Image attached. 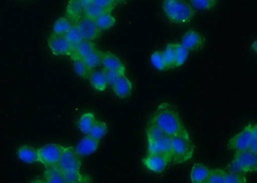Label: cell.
<instances>
[{
  "instance_id": "6da1fadb",
  "label": "cell",
  "mask_w": 257,
  "mask_h": 183,
  "mask_svg": "<svg viewBox=\"0 0 257 183\" xmlns=\"http://www.w3.org/2000/svg\"><path fill=\"white\" fill-rule=\"evenodd\" d=\"M149 122L157 125L167 136L173 137L186 129L180 114L167 102L161 104L151 116Z\"/></svg>"
},
{
  "instance_id": "7a4b0ae2",
  "label": "cell",
  "mask_w": 257,
  "mask_h": 183,
  "mask_svg": "<svg viewBox=\"0 0 257 183\" xmlns=\"http://www.w3.org/2000/svg\"><path fill=\"white\" fill-rule=\"evenodd\" d=\"M165 16L174 24H189L196 15L194 8L186 0H164Z\"/></svg>"
},
{
  "instance_id": "3957f363",
  "label": "cell",
  "mask_w": 257,
  "mask_h": 183,
  "mask_svg": "<svg viewBox=\"0 0 257 183\" xmlns=\"http://www.w3.org/2000/svg\"><path fill=\"white\" fill-rule=\"evenodd\" d=\"M194 152V146L187 129L172 137L171 163L182 164L189 161Z\"/></svg>"
},
{
  "instance_id": "277c9868",
  "label": "cell",
  "mask_w": 257,
  "mask_h": 183,
  "mask_svg": "<svg viewBox=\"0 0 257 183\" xmlns=\"http://www.w3.org/2000/svg\"><path fill=\"white\" fill-rule=\"evenodd\" d=\"M257 153L249 150L238 151L236 152L231 166L234 172L248 173L254 172L257 170Z\"/></svg>"
},
{
  "instance_id": "5b68a950",
  "label": "cell",
  "mask_w": 257,
  "mask_h": 183,
  "mask_svg": "<svg viewBox=\"0 0 257 183\" xmlns=\"http://www.w3.org/2000/svg\"><path fill=\"white\" fill-rule=\"evenodd\" d=\"M256 136V125L249 123L229 141L228 147L235 152L247 150L254 137Z\"/></svg>"
},
{
  "instance_id": "8992f818",
  "label": "cell",
  "mask_w": 257,
  "mask_h": 183,
  "mask_svg": "<svg viewBox=\"0 0 257 183\" xmlns=\"http://www.w3.org/2000/svg\"><path fill=\"white\" fill-rule=\"evenodd\" d=\"M65 146L56 143H50L38 149L39 162L46 168L56 166L62 154L66 149Z\"/></svg>"
},
{
  "instance_id": "52a82bcc",
  "label": "cell",
  "mask_w": 257,
  "mask_h": 183,
  "mask_svg": "<svg viewBox=\"0 0 257 183\" xmlns=\"http://www.w3.org/2000/svg\"><path fill=\"white\" fill-rule=\"evenodd\" d=\"M81 166V158L73 147L66 148L56 165L63 173L79 170Z\"/></svg>"
},
{
  "instance_id": "ba28073f",
  "label": "cell",
  "mask_w": 257,
  "mask_h": 183,
  "mask_svg": "<svg viewBox=\"0 0 257 183\" xmlns=\"http://www.w3.org/2000/svg\"><path fill=\"white\" fill-rule=\"evenodd\" d=\"M48 45L52 54L54 56H72L73 52V47L65 36L52 33L48 37Z\"/></svg>"
},
{
  "instance_id": "9c48e42d",
  "label": "cell",
  "mask_w": 257,
  "mask_h": 183,
  "mask_svg": "<svg viewBox=\"0 0 257 183\" xmlns=\"http://www.w3.org/2000/svg\"><path fill=\"white\" fill-rule=\"evenodd\" d=\"M75 24L84 40L93 41L102 36V31L96 26L95 20L84 16Z\"/></svg>"
},
{
  "instance_id": "30bf717a",
  "label": "cell",
  "mask_w": 257,
  "mask_h": 183,
  "mask_svg": "<svg viewBox=\"0 0 257 183\" xmlns=\"http://www.w3.org/2000/svg\"><path fill=\"white\" fill-rule=\"evenodd\" d=\"M142 163L149 170L155 173H162L171 163V161L167 155L148 153V155L142 159Z\"/></svg>"
},
{
  "instance_id": "8fae6325",
  "label": "cell",
  "mask_w": 257,
  "mask_h": 183,
  "mask_svg": "<svg viewBox=\"0 0 257 183\" xmlns=\"http://www.w3.org/2000/svg\"><path fill=\"white\" fill-rule=\"evenodd\" d=\"M205 41V37L199 32L190 29L183 35L181 44L189 52H194L203 49Z\"/></svg>"
},
{
  "instance_id": "7c38bea8",
  "label": "cell",
  "mask_w": 257,
  "mask_h": 183,
  "mask_svg": "<svg viewBox=\"0 0 257 183\" xmlns=\"http://www.w3.org/2000/svg\"><path fill=\"white\" fill-rule=\"evenodd\" d=\"M99 142V141L96 140L88 134L84 137L78 143L76 147L74 148L75 152L80 157L92 154L98 149Z\"/></svg>"
},
{
  "instance_id": "4fadbf2b",
  "label": "cell",
  "mask_w": 257,
  "mask_h": 183,
  "mask_svg": "<svg viewBox=\"0 0 257 183\" xmlns=\"http://www.w3.org/2000/svg\"><path fill=\"white\" fill-rule=\"evenodd\" d=\"M172 137L165 135L156 142L148 145V153L167 155L171 161Z\"/></svg>"
},
{
  "instance_id": "5bb4252c",
  "label": "cell",
  "mask_w": 257,
  "mask_h": 183,
  "mask_svg": "<svg viewBox=\"0 0 257 183\" xmlns=\"http://www.w3.org/2000/svg\"><path fill=\"white\" fill-rule=\"evenodd\" d=\"M132 90V82L125 75L119 78L118 81L112 86V91L114 95L120 99H125L130 97Z\"/></svg>"
},
{
  "instance_id": "9a60e30c",
  "label": "cell",
  "mask_w": 257,
  "mask_h": 183,
  "mask_svg": "<svg viewBox=\"0 0 257 183\" xmlns=\"http://www.w3.org/2000/svg\"><path fill=\"white\" fill-rule=\"evenodd\" d=\"M101 64L107 69L125 72V66L118 57L111 52L101 51Z\"/></svg>"
},
{
  "instance_id": "2e32d148",
  "label": "cell",
  "mask_w": 257,
  "mask_h": 183,
  "mask_svg": "<svg viewBox=\"0 0 257 183\" xmlns=\"http://www.w3.org/2000/svg\"><path fill=\"white\" fill-rule=\"evenodd\" d=\"M16 154L18 158L25 163L33 164L39 162L38 149H36L33 146H21L18 148Z\"/></svg>"
},
{
  "instance_id": "e0dca14e",
  "label": "cell",
  "mask_w": 257,
  "mask_h": 183,
  "mask_svg": "<svg viewBox=\"0 0 257 183\" xmlns=\"http://www.w3.org/2000/svg\"><path fill=\"white\" fill-rule=\"evenodd\" d=\"M84 8L81 0H70L66 8V15L68 19L75 24L84 17Z\"/></svg>"
},
{
  "instance_id": "ac0fdd59",
  "label": "cell",
  "mask_w": 257,
  "mask_h": 183,
  "mask_svg": "<svg viewBox=\"0 0 257 183\" xmlns=\"http://www.w3.org/2000/svg\"><path fill=\"white\" fill-rule=\"evenodd\" d=\"M96 49V44L93 41L82 40L73 49V52L71 58L73 59H82L88 56Z\"/></svg>"
},
{
  "instance_id": "d6986e66",
  "label": "cell",
  "mask_w": 257,
  "mask_h": 183,
  "mask_svg": "<svg viewBox=\"0 0 257 183\" xmlns=\"http://www.w3.org/2000/svg\"><path fill=\"white\" fill-rule=\"evenodd\" d=\"M210 169L200 163H194L192 166L190 179L193 183H206Z\"/></svg>"
},
{
  "instance_id": "ffe728a7",
  "label": "cell",
  "mask_w": 257,
  "mask_h": 183,
  "mask_svg": "<svg viewBox=\"0 0 257 183\" xmlns=\"http://www.w3.org/2000/svg\"><path fill=\"white\" fill-rule=\"evenodd\" d=\"M43 182L65 183L64 173L56 166L48 167L43 177Z\"/></svg>"
},
{
  "instance_id": "44dd1931",
  "label": "cell",
  "mask_w": 257,
  "mask_h": 183,
  "mask_svg": "<svg viewBox=\"0 0 257 183\" xmlns=\"http://www.w3.org/2000/svg\"><path fill=\"white\" fill-rule=\"evenodd\" d=\"M96 120L95 114L91 112H86L82 114L78 120V128L82 133L88 135Z\"/></svg>"
},
{
  "instance_id": "7402d4cb",
  "label": "cell",
  "mask_w": 257,
  "mask_h": 183,
  "mask_svg": "<svg viewBox=\"0 0 257 183\" xmlns=\"http://www.w3.org/2000/svg\"><path fill=\"white\" fill-rule=\"evenodd\" d=\"M107 132H108V126L107 123L102 121L96 120L88 135L100 141L106 135Z\"/></svg>"
},
{
  "instance_id": "603a6c76",
  "label": "cell",
  "mask_w": 257,
  "mask_h": 183,
  "mask_svg": "<svg viewBox=\"0 0 257 183\" xmlns=\"http://www.w3.org/2000/svg\"><path fill=\"white\" fill-rule=\"evenodd\" d=\"M96 26L101 31H105L113 27L116 24L115 18L110 12L103 13L95 20Z\"/></svg>"
},
{
  "instance_id": "cb8c5ba5",
  "label": "cell",
  "mask_w": 257,
  "mask_h": 183,
  "mask_svg": "<svg viewBox=\"0 0 257 183\" xmlns=\"http://www.w3.org/2000/svg\"><path fill=\"white\" fill-rule=\"evenodd\" d=\"M91 85L95 90L103 91L106 89L107 85L104 75L100 71H93L89 78Z\"/></svg>"
},
{
  "instance_id": "d4e9b609",
  "label": "cell",
  "mask_w": 257,
  "mask_h": 183,
  "mask_svg": "<svg viewBox=\"0 0 257 183\" xmlns=\"http://www.w3.org/2000/svg\"><path fill=\"white\" fill-rule=\"evenodd\" d=\"M167 69L176 68V50L175 43H169L162 52Z\"/></svg>"
},
{
  "instance_id": "484cf974",
  "label": "cell",
  "mask_w": 257,
  "mask_h": 183,
  "mask_svg": "<svg viewBox=\"0 0 257 183\" xmlns=\"http://www.w3.org/2000/svg\"><path fill=\"white\" fill-rule=\"evenodd\" d=\"M65 183H88L92 182V179L88 175L83 174L79 170L64 173Z\"/></svg>"
},
{
  "instance_id": "4316f807",
  "label": "cell",
  "mask_w": 257,
  "mask_h": 183,
  "mask_svg": "<svg viewBox=\"0 0 257 183\" xmlns=\"http://www.w3.org/2000/svg\"><path fill=\"white\" fill-rule=\"evenodd\" d=\"M165 134L159 127L151 122H148V127L146 129V136L148 139V145L152 144L159 140Z\"/></svg>"
},
{
  "instance_id": "83f0119b",
  "label": "cell",
  "mask_w": 257,
  "mask_h": 183,
  "mask_svg": "<svg viewBox=\"0 0 257 183\" xmlns=\"http://www.w3.org/2000/svg\"><path fill=\"white\" fill-rule=\"evenodd\" d=\"M73 68H74L75 73L79 77L85 79H88L94 70L88 67L82 59H73Z\"/></svg>"
},
{
  "instance_id": "f1b7e54d",
  "label": "cell",
  "mask_w": 257,
  "mask_h": 183,
  "mask_svg": "<svg viewBox=\"0 0 257 183\" xmlns=\"http://www.w3.org/2000/svg\"><path fill=\"white\" fill-rule=\"evenodd\" d=\"M73 23L68 18H61L56 21L53 27V33L64 36L72 28Z\"/></svg>"
},
{
  "instance_id": "f546056e",
  "label": "cell",
  "mask_w": 257,
  "mask_h": 183,
  "mask_svg": "<svg viewBox=\"0 0 257 183\" xmlns=\"http://www.w3.org/2000/svg\"><path fill=\"white\" fill-rule=\"evenodd\" d=\"M82 60L91 69L94 70L101 64V51L96 49L88 56L84 57Z\"/></svg>"
},
{
  "instance_id": "4dcf8cb0",
  "label": "cell",
  "mask_w": 257,
  "mask_h": 183,
  "mask_svg": "<svg viewBox=\"0 0 257 183\" xmlns=\"http://www.w3.org/2000/svg\"><path fill=\"white\" fill-rule=\"evenodd\" d=\"M64 36H65L66 40L68 41V42L73 47H75V46H77L79 43L81 42L82 40H84L81 35H80L79 30L78 29L77 25L75 24H73L72 28L69 30L68 33Z\"/></svg>"
},
{
  "instance_id": "1f68e13d",
  "label": "cell",
  "mask_w": 257,
  "mask_h": 183,
  "mask_svg": "<svg viewBox=\"0 0 257 183\" xmlns=\"http://www.w3.org/2000/svg\"><path fill=\"white\" fill-rule=\"evenodd\" d=\"M176 67H180L184 65L189 57V51L183 47L181 43H175Z\"/></svg>"
},
{
  "instance_id": "d6a6232c",
  "label": "cell",
  "mask_w": 257,
  "mask_h": 183,
  "mask_svg": "<svg viewBox=\"0 0 257 183\" xmlns=\"http://www.w3.org/2000/svg\"><path fill=\"white\" fill-rule=\"evenodd\" d=\"M102 72L103 75H104L107 84L112 86L118 81L119 78L125 75V72H120V71L107 69V68H103Z\"/></svg>"
},
{
  "instance_id": "836d02e7",
  "label": "cell",
  "mask_w": 257,
  "mask_h": 183,
  "mask_svg": "<svg viewBox=\"0 0 257 183\" xmlns=\"http://www.w3.org/2000/svg\"><path fill=\"white\" fill-rule=\"evenodd\" d=\"M151 61L154 67L159 71H165L167 69L166 64L163 57L162 51H156L153 52L151 56Z\"/></svg>"
},
{
  "instance_id": "e575fe53",
  "label": "cell",
  "mask_w": 257,
  "mask_h": 183,
  "mask_svg": "<svg viewBox=\"0 0 257 183\" xmlns=\"http://www.w3.org/2000/svg\"><path fill=\"white\" fill-rule=\"evenodd\" d=\"M106 12L107 11H105L104 9L96 6L94 4H91L84 8V16L89 18V19L95 20L103 13Z\"/></svg>"
},
{
  "instance_id": "d590c367",
  "label": "cell",
  "mask_w": 257,
  "mask_h": 183,
  "mask_svg": "<svg viewBox=\"0 0 257 183\" xmlns=\"http://www.w3.org/2000/svg\"><path fill=\"white\" fill-rule=\"evenodd\" d=\"M224 170L220 168L210 169L206 183H224Z\"/></svg>"
},
{
  "instance_id": "8d00e7d4",
  "label": "cell",
  "mask_w": 257,
  "mask_h": 183,
  "mask_svg": "<svg viewBox=\"0 0 257 183\" xmlns=\"http://www.w3.org/2000/svg\"><path fill=\"white\" fill-rule=\"evenodd\" d=\"M224 183H245L247 178L242 173L225 171Z\"/></svg>"
},
{
  "instance_id": "74e56055",
  "label": "cell",
  "mask_w": 257,
  "mask_h": 183,
  "mask_svg": "<svg viewBox=\"0 0 257 183\" xmlns=\"http://www.w3.org/2000/svg\"><path fill=\"white\" fill-rule=\"evenodd\" d=\"M193 8L202 10H211L216 6L217 2L212 0H190Z\"/></svg>"
},
{
  "instance_id": "f35d334b",
  "label": "cell",
  "mask_w": 257,
  "mask_h": 183,
  "mask_svg": "<svg viewBox=\"0 0 257 183\" xmlns=\"http://www.w3.org/2000/svg\"><path fill=\"white\" fill-rule=\"evenodd\" d=\"M93 4L104 9L107 12L110 13H111L114 7L116 6L112 0H93Z\"/></svg>"
},
{
  "instance_id": "ab89813d",
  "label": "cell",
  "mask_w": 257,
  "mask_h": 183,
  "mask_svg": "<svg viewBox=\"0 0 257 183\" xmlns=\"http://www.w3.org/2000/svg\"><path fill=\"white\" fill-rule=\"evenodd\" d=\"M81 1L84 8L89 6V5L93 4V0H81Z\"/></svg>"
},
{
  "instance_id": "60d3db41",
  "label": "cell",
  "mask_w": 257,
  "mask_h": 183,
  "mask_svg": "<svg viewBox=\"0 0 257 183\" xmlns=\"http://www.w3.org/2000/svg\"><path fill=\"white\" fill-rule=\"evenodd\" d=\"M114 2V3L115 4L116 6L117 5H120L125 3L127 2V0H112Z\"/></svg>"
},
{
  "instance_id": "b9f144b4",
  "label": "cell",
  "mask_w": 257,
  "mask_h": 183,
  "mask_svg": "<svg viewBox=\"0 0 257 183\" xmlns=\"http://www.w3.org/2000/svg\"><path fill=\"white\" fill-rule=\"evenodd\" d=\"M212 1L217 2V0H212Z\"/></svg>"
}]
</instances>
